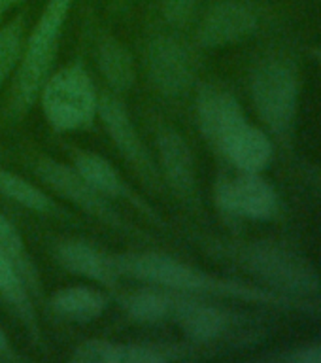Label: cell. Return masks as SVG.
I'll return each instance as SVG.
<instances>
[{
	"label": "cell",
	"instance_id": "cell-1",
	"mask_svg": "<svg viewBox=\"0 0 321 363\" xmlns=\"http://www.w3.org/2000/svg\"><path fill=\"white\" fill-rule=\"evenodd\" d=\"M119 274H129L142 282L161 286V288L187 291V294H208L220 297H235V299L265 303V305L280 306V308H308L305 301L291 299L286 295L263 288H254L246 284L223 280L212 277L208 272L187 265L170 255L163 254H130L113 257Z\"/></svg>",
	"mask_w": 321,
	"mask_h": 363
},
{
	"label": "cell",
	"instance_id": "cell-2",
	"mask_svg": "<svg viewBox=\"0 0 321 363\" xmlns=\"http://www.w3.org/2000/svg\"><path fill=\"white\" fill-rule=\"evenodd\" d=\"M74 0H50L40 13L27 44L23 45L21 65L17 72L13 110L23 113L38 96L55 59L59 38Z\"/></svg>",
	"mask_w": 321,
	"mask_h": 363
},
{
	"label": "cell",
	"instance_id": "cell-3",
	"mask_svg": "<svg viewBox=\"0 0 321 363\" xmlns=\"http://www.w3.org/2000/svg\"><path fill=\"white\" fill-rule=\"evenodd\" d=\"M235 259L271 291L303 299L320 289V277L300 255L274 242H252L237 250Z\"/></svg>",
	"mask_w": 321,
	"mask_h": 363
},
{
	"label": "cell",
	"instance_id": "cell-4",
	"mask_svg": "<svg viewBox=\"0 0 321 363\" xmlns=\"http://www.w3.org/2000/svg\"><path fill=\"white\" fill-rule=\"evenodd\" d=\"M42 108L53 129L81 130L93 123L98 96L89 74L79 62L68 65L42 85Z\"/></svg>",
	"mask_w": 321,
	"mask_h": 363
},
{
	"label": "cell",
	"instance_id": "cell-5",
	"mask_svg": "<svg viewBox=\"0 0 321 363\" xmlns=\"http://www.w3.org/2000/svg\"><path fill=\"white\" fill-rule=\"evenodd\" d=\"M252 99L257 116L278 136H288L299 108V79L288 62L265 61L252 76Z\"/></svg>",
	"mask_w": 321,
	"mask_h": 363
},
{
	"label": "cell",
	"instance_id": "cell-6",
	"mask_svg": "<svg viewBox=\"0 0 321 363\" xmlns=\"http://www.w3.org/2000/svg\"><path fill=\"white\" fill-rule=\"evenodd\" d=\"M215 201L225 214L248 220H271L278 212V193L261 172H240L215 186Z\"/></svg>",
	"mask_w": 321,
	"mask_h": 363
},
{
	"label": "cell",
	"instance_id": "cell-7",
	"mask_svg": "<svg viewBox=\"0 0 321 363\" xmlns=\"http://www.w3.org/2000/svg\"><path fill=\"white\" fill-rule=\"evenodd\" d=\"M36 174L47 184V186L61 195L78 208L87 212L89 216L96 220L104 221L108 225L119 227L123 229L125 221L119 218V214L110 206L104 195L96 191L95 187L91 186L89 182L85 180L84 176L79 174L78 170L68 164H62L55 159H42L36 164Z\"/></svg>",
	"mask_w": 321,
	"mask_h": 363
},
{
	"label": "cell",
	"instance_id": "cell-8",
	"mask_svg": "<svg viewBox=\"0 0 321 363\" xmlns=\"http://www.w3.org/2000/svg\"><path fill=\"white\" fill-rule=\"evenodd\" d=\"M98 113H101L104 127L110 133V138L118 146V150L125 155L140 174V178L147 186L157 187L159 170L152 159V153L147 152L146 144L142 142L138 130H136L133 119L125 110L121 102L112 95H102L98 99Z\"/></svg>",
	"mask_w": 321,
	"mask_h": 363
},
{
	"label": "cell",
	"instance_id": "cell-9",
	"mask_svg": "<svg viewBox=\"0 0 321 363\" xmlns=\"http://www.w3.org/2000/svg\"><path fill=\"white\" fill-rule=\"evenodd\" d=\"M259 27V13L244 0H223L210 8L198 27L197 38L204 48H223L248 38Z\"/></svg>",
	"mask_w": 321,
	"mask_h": 363
},
{
	"label": "cell",
	"instance_id": "cell-10",
	"mask_svg": "<svg viewBox=\"0 0 321 363\" xmlns=\"http://www.w3.org/2000/svg\"><path fill=\"white\" fill-rule=\"evenodd\" d=\"M147 72L163 95H181L193 78L191 57L186 45L172 36H155L147 45Z\"/></svg>",
	"mask_w": 321,
	"mask_h": 363
},
{
	"label": "cell",
	"instance_id": "cell-11",
	"mask_svg": "<svg viewBox=\"0 0 321 363\" xmlns=\"http://www.w3.org/2000/svg\"><path fill=\"white\" fill-rule=\"evenodd\" d=\"M223 155L237 167L240 172H261L272 161L274 147L265 130L255 127L248 118L235 123L218 144Z\"/></svg>",
	"mask_w": 321,
	"mask_h": 363
},
{
	"label": "cell",
	"instance_id": "cell-12",
	"mask_svg": "<svg viewBox=\"0 0 321 363\" xmlns=\"http://www.w3.org/2000/svg\"><path fill=\"white\" fill-rule=\"evenodd\" d=\"M197 118L203 135L212 142V146H218L221 136L246 118V113L232 93L208 84L198 91Z\"/></svg>",
	"mask_w": 321,
	"mask_h": 363
},
{
	"label": "cell",
	"instance_id": "cell-13",
	"mask_svg": "<svg viewBox=\"0 0 321 363\" xmlns=\"http://www.w3.org/2000/svg\"><path fill=\"white\" fill-rule=\"evenodd\" d=\"M176 322L195 342H214L232 331L235 316L220 306L197 301H178L174 305Z\"/></svg>",
	"mask_w": 321,
	"mask_h": 363
},
{
	"label": "cell",
	"instance_id": "cell-14",
	"mask_svg": "<svg viewBox=\"0 0 321 363\" xmlns=\"http://www.w3.org/2000/svg\"><path fill=\"white\" fill-rule=\"evenodd\" d=\"M157 150L161 169L170 184V187L181 197H189L195 193L197 176L191 147L186 138L174 129H163L157 136Z\"/></svg>",
	"mask_w": 321,
	"mask_h": 363
},
{
	"label": "cell",
	"instance_id": "cell-15",
	"mask_svg": "<svg viewBox=\"0 0 321 363\" xmlns=\"http://www.w3.org/2000/svg\"><path fill=\"white\" fill-rule=\"evenodd\" d=\"M178 359L159 346L119 345L110 340H85L74 350L72 362L79 363H163Z\"/></svg>",
	"mask_w": 321,
	"mask_h": 363
},
{
	"label": "cell",
	"instance_id": "cell-16",
	"mask_svg": "<svg viewBox=\"0 0 321 363\" xmlns=\"http://www.w3.org/2000/svg\"><path fill=\"white\" fill-rule=\"evenodd\" d=\"M55 255L57 261L74 274L89 278L104 286H113L118 282L119 271L113 257H108L91 244L81 240H67L57 246Z\"/></svg>",
	"mask_w": 321,
	"mask_h": 363
},
{
	"label": "cell",
	"instance_id": "cell-17",
	"mask_svg": "<svg viewBox=\"0 0 321 363\" xmlns=\"http://www.w3.org/2000/svg\"><path fill=\"white\" fill-rule=\"evenodd\" d=\"M74 169L78 170L79 174L84 176L85 180L89 182L96 191H101L104 197L110 195V197L125 199V201L135 204L136 208L144 210L150 218L157 220L155 212L142 199L136 197L129 187L125 186V182L121 180L118 170L113 169L112 163L104 157L91 152H78L74 155Z\"/></svg>",
	"mask_w": 321,
	"mask_h": 363
},
{
	"label": "cell",
	"instance_id": "cell-18",
	"mask_svg": "<svg viewBox=\"0 0 321 363\" xmlns=\"http://www.w3.org/2000/svg\"><path fill=\"white\" fill-rule=\"evenodd\" d=\"M51 308L59 316L74 322H91L106 311V297L98 289L87 286H70L51 295Z\"/></svg>",
	"mask_w": 321,
	"mask_h": 363
},
{
	"label": "cell",
	"instance_id": "cell-19",
	"mask_svg": "<svg viewBox=\"0 0 321 363\" xmlns=\"http://www.w3.org/2000/svg\"><path fill=\"white\" fill-rule=\"evenodd\" d=\"M98 68L113 91L125 93L135 84V59L130 51L116 38H104L96 51Z\"/></svg>",
	"mask_w": 321,
	"mask_h": 363
},
{
	"label": "cell",
	"instance_id": "cell-20",
	"mask_svg": "<svg viewBox=\"0 0 321 363\" xmlns=\"http://www.w3.org/2000/svg\"><path fill=\"white\" fill-rule=\"evenodd\" d=\"M0 295L16 308L28 329L36 333V320H34L33 305L28 299L27 284L17 271L16 263L2 248H0Z\"/></svg>",
	"mask_w": 321,
	"mask_h": 363
},
{
	"label": "cell",
	"instance_id": "cell-21",
	"mask_svg": "<svg viewBox=\"0 0 321 363\" xmlns=\"http://www.w3.org/2000/svg\"><path fill=\"white\" fill-rule=\"evenodd\" d=\"M0 195L23 204L25 208L34 212H51L55 210V203L44 191L33 186L21 176L0 169Z\"/></svg>",
	"mask_w": 321,
	"mask_h": 363
},
{
	"label": "cell",
	"instance_id": "cell-22",
	"mask_svg": "<svg viewBox=\"0 0 321 363\" xmlns=\"http://www.w3.org/2000/svg\"><path fill=\"white\" fill-rule=\"evenodd\" d=\"M123 306L125 311L138 322L153 323L161 322L169 316L174 308V303L164 294H159L153 289H142V291H135L129 297H125Z\"/></svg>",
	"mask_w": 321,
	"mask_h": 363
},
{
	"label": "cell",
	"instance_id": "cell-23",
	"mask_svg": "<svg viewBox=\"0 0 321 363\" xmlns=\"http://www.w3.org/2000/svg\"><path fill=\"white\" fill-rule=\"evenodd\" d=\"M0 248L4 250L6 254L11 257V261L16 263L17 271L25 280V284L38 291V274H36L33 261L28 259L21 235L2 214H0Z\"/></svg>",
	"mask_w": 321,
	"mask_h": 363
},
{
	"label": "cell",
	"instance_id": "cell-24",
	"mask_svg": "<svg viewBox=\"0 0 321 363\" xmlns=\"http://www.w3.org/2000/svg\"><path fill=\"white\" fill-rule=\"evenodd\" d=\"M23 53V17L0 28V85L8 78V74L21 61Z\"/></svg>",
	"mask_w": 321,
	"mask_h": 363
},
{
	"label": "cell",
	"instance_id": "cell-25",
	"mask_svg": "<svg viewBox=\"0 0 321 363\" xmlns=\"http://www.w3.org/2000/svg\"><path fill=\"white\" fill-rule=\"evenodd\" d=\"M195 6H197V0H161L164 19L172 27H184L191 21Z\"/></svg>",
	"mask_w": 321,
	"mask_h": 363
},
{
	"label": "cell",
	"instance_id": "cell-26",
	"mask_svg": "<svg viewBox=\"0 0 321 363\" xmlns=\"http://www.w3.org/2000/svg\"><path fill=\"white\" fill-rule=\"evenodd\" d=\"M280 359L289 363H321V342L299 346L286 356H280Z\"/></svg>",
	"mask_w": 321,
	"mask_h": 363
},
{
	"label": "cell",
	"instance_id": "cell-27",
	"mask_svg": "<svg viewBox=\"0 0 321 363\" xmlns=\"http://www.w3.org/2000/svg\"><path fill=\"white\" fill-rule=\"evenodd\" d=\"M8 350H10V342H8L4 331H2V328H0V354H4V352Z\"/></svg>",
	"mask_w": 321,
	"mask_h": 363
},
{
	"label": "cell",
	"instance_id": "cell-28",
	"mask_svg": "<svg viewBox=\"0 0 321 363\" xmlns=\"http://www.w3.org/2000/svg\"><path fill=\"white\" fill-rule=\"evenodd\" d=\"M10 10V8H8V6H6V2L4 0H0V21H2V16H4L6 11Z\"/></svg>",
	"mask_w": 321,
	"mask_h": 363
},
{
	"label": "cell",
	"instance_id": "cell-29",
	"mask_svg": "<svg viewBox=\"0 0 321 363\" xmlns=\"http://www.w3.org/2000/svg\"><path fill=\"white\" fill-rule=\"evenodd\" d=\"M4 2H6V6H8V8H11V6L19 4V2H21V0H4Z\"/></svg>",
	"mask_w": 321,
	"mask_h": 363
}]
</instances>
